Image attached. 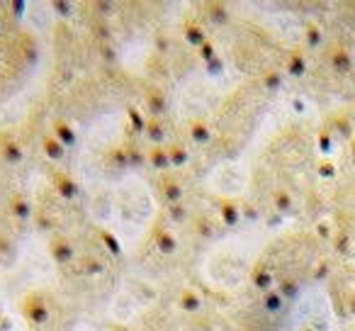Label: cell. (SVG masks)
<instances>
[{
	"label": "cell",
	"mask_w": 355,
	"mask_h": 331,
	"mask_svg": "<svg viewBox=\"0 0 355 331\" xmlns=\"http://www.w3.org/2000/svg\"><path fill=\"white\" fill-rule=\"evenodd\" d=\"M144 137L151 142V146H166V144H163V142H166V137H168L166 122H163V119H158V117H148Z\"/></svg>",
	"instance_id": "23"
},
{
	"label": "cell",
	"mask_w": 355,
	"mask_h": 331,
	"mask_svg": "<svg viewBox=\"0 0 355 331\" xmlns=\"http://www.w3.org/2000/svg\"><path fill=\"white\" fill-rule=\"evenodd\" d=\"M214 205H217V214H219V222H222V227H227V229H239V227H241L243 217H241V207H239L236 200L217 198V200H214Z\"/></svg>",
	"instance_id": "9"
},
{
	"label": "cell",
	"mask_w": 355,
	"mask_h": 331,
	"mask_svg": "<svg viewBox=\"0 0 355 331\" xmlns=\"http://www.w3.org/2000/svg\"><path fill=\"white\" fill-rule=\"evenodd\" d=\"M302 331H316V329H311V326H304V329H302Z\"/></svg>",
	"instance_id": "51"
},
{
	"label": "cell",
	"mask_w": 355,
	"mask_h": 331,
	"mask_svg": "<svg viewBox=\"0 0 355 331\" xmlns=\"http://www.w3.org/2000/svg\"><path fill=\"white\" fill-rule=\"evenodd\" d=\"M198 56L205 61V64H209V61L217 59L219 54H217V46H214V42H205V44L198 49Z\"/></svg>",
	"instance_id": "41"
},
{
	"label": "cell",
	"mask_w": 355,
	"mask_h": 331,
	"mask_svg": "<svg viewBox=\"0 0 355 331\" xmlns=\"http://www.w3.org/2000/svg\"><path fill=\"white\" fill-rule=\"evenodd\" d=\"M331 273V266L326 261H321L319 266L314 268V280H326V275Z\"/></svg>",
	"instance_id": "46"
},
{
	"label": "cell",
	"mask_w": 355,
	"mask_h": 331,
	"mask_svg": "<svg viewBox=\"0 0 355 331\" xmlns=\"http://www.w3.org/2000/svg\"><path fill=\"white\" fill-rule=\"evenodd\" d=\"M175 305H178V309H183L185 314H200V312L205 309L202 295H200L198 290H193V287H185V290H180Z\"/></svg>",
	"instance_id": "15"
},
{
	"label": "cell",
	"mask_w": 355,
	"mask_h": 331,
	"mask_svg": "<svg viewBox=\"0 0 355 331\" xmlns=\"http://www.w3.org/2000/svg\"><path fill=\"white\" fill-rule=\"evenodd\" d=\"M207 71H209V74H222V71H224V61L217 56V59L209 61V64H207Z\"/></svg>",
	"instance_id": "48"
},
{
	"label": "cell",
	"mask_w": 355,
	"mask_h": 331,
	"mask_svg": "<svg viewBox=\"0 0 355 331\" xmlns=\"http://www.w3.org/2000/svg\"><path fill=\"white\" fill-rule=\"evenodd\" d=\"M304 46L309 51H316L324 46V30L316 22H306L304 25Z\"/></svg>",
	"instance_id": "27"
},
{
	"label": "cell",
	"mask_w": 355,
	"mask_h": 331,
	"mask_svg": "<svg viewBox=\"0 0 355 331\" xmlns=\"http://www.w3.org/2000/svg\"><path fill=\"white\" fill-rule=\"evenodd\" d=\"M49 256L59 268H69L76 263V246L66 234H51L49 239Z\"/></svg>",
	"instance_id": "3"
},
{
	"label": "cell",
	"mask_w": 355,
	"mask_h": 331,
	"mask_svg": "<svg viewBox=\"0 0 355 331\" xmlns=\"http://www.w3.org/2000/svg\"><path fill=\"white\" fill-rule=\"evenodd\" d=\"M144 105H146L148 114L158 119H163L171 112V103H168L166 90H161L158 85H148V88L144 90Z\"/></svg>",
	"instance_id": "7"
},
{
	"label": "cell",
	"mask_w": 355,
	"mask_h": 331,
	"mask_svg": "<svg viewBox=\"0 0 355 331\" xmlns=\"http://www.w3.org/2000/svg\"><path fill=\"white\" fill-rule=\"evenodd\" d=\"M25 8H27L25 0H12V3H10V10H15V12H12L15 17H22V15H25Z\"/></svg>",
	"instance_id": "47"
},
{
	"label": "cell",
	"mask_w": 355,
	"mask_h": 331,
	"mask_svg": "<svg viewBox=\"0 0 355 331\" xmlns=\"http://www.w3.org/2000/svg\"><path fill=\"white\" fill-rule=\"evenodd\" d=\"M350 156H353V161H355V137L350 139Z\"/></svg>",
	"instance_id": "50"
},
{
	"label": "cell",
	"mask_w": 355,
	"mask_h": 331,
	"mask_svg": "<svg viewBox=\"0 0 355 331\" xmlns=\"http://www.w3.org/2000/svg\"><path fill=\"white\" fill-rule=\"evenodd\" d=\"M127 151H129V169H134V171L148 169L146 148H141L139 144H134V142H127Z\"/></svg>",
	"instance_id": "28"
},
{
	"label": "cell",
	"mask_w": 355,
	"mask_h": 331,
	"mask_svg": "<svg viewBox=\"0 0 355 331\" xmlns=\"http://www.w3.org/2000/svg\"><path fill=\"white\" fill-rule=\"evenodd\" d=\"M0 161L6 163V166H20L25 161V148L17 142L15 134L10 132L0 134Z\"/></svg>",
	"instance_id": "6"
},
{
	"label": "cell",
	"mask_w": 355,
	"mask_h": 331,
	"mask_svg": "<svg viewBox=\"0 0 355 331\" xmlns=\"http://www.w3.org/2000/svg\"><path fill=\"white\" fill-rule=\"evenodd\" d=\"M105 166L110 171H127L129 169V151H127V142L117 144V146H110L105 151Z\"/></svg>",
	"instance_id": "18"
},
{
	"label": "cell",
	"mask_w": 355,
	"mask_h": 331,
	"mask_svg": "<svg viewBox=\"0 0 355 331\" xmlns=\"http://www.w3.org/2000/svg\"><path fill=\"white\" fill-rule=\"evenodd\" d=\"M15 258V241L6 232H0V261L10 263Z\"/></svg>",
	"instance_id": "36"
},
{
	"label": "cell",
	"mask_w": 355,
	"mask_h": 331,
	"mask_svg": "<svg viewBox=\"0 0 355 331\" xmlns=\"http://www.w3.org/2000/svg\"><path fill=\"white\" fill-rule=\"evenodd\" d=\"M251 285L256 287V290L261 292V295H266V292H270L272 287L277 285L275 273H272L268 266H263V263H258V266L251 271Z\"/></svg>",
	"instance_id": "16"
},
{
	"label": "cell",
	"mask_w": 355,
	"mask_h": 331,
	"mask_svg": "<svg viewBox=\"0 0 355 331\" xmlns=\"http://www.w3.org/2000/svg\"><path fill=\"white\" fill-rule=\"evenodd\" d=\"M46 176H49V185L56 198H61L64 203H76V200L80 198V185L73 176L64 173V171H59V169H49Z\"/></svg>",
	"instance_id": "1"
},
{
	"label": "cell",
	"mask_w": 355,
	"mask_h": 331,
	"mask_svg": "<svg viewBox=\"0 0 355 331\" xmlns=\"http://www.w3.org/2000/svg\"><path fill=\"white\" fill-rule=\"evenodd\" d=\"M326 61H329L331 71H336L338 76H350L355 69V59L350 54V49L345 44H329L326 46Z\"/></svg>",
	"instance_id": "4"
},
{
	"label": "cell",
	"mask_w": 355,
	"mask_h": 331,
	"mask_svg": "<svg viewBox=\"0 0 355 331\" xmlns=\"http://www.w3.org/2000/svg\"><path fill=\"white\" fill-rule=\"evenodd\" d=\"M270 203H272V210H277L280 214H290L295 210V198L287 188H275L270 195Z\"/></svg>",
	"instance_id": "26"
},
{
	"label": "cell",
	"mask_w": 355,
	"mask_h": 331,
	"mask_svg": "<svg viewBox=\"0 0 355 331\" xmlns=\"http://www.w3.org/2000/svg\"><path fill=\"white\" fill-rule=\"evenodd\" d=\"M98 49H100V56H103L107 64H114V61H117V49H114L112 42H100Z\"/></svg>",
	"instance_id": "42"
},
{
	"label": "cell",
	"mask_w": 355,
	"mask_h": 331,
	"mask_svg": "<svg viewBox=\"0 0 355 331\" xmlns=\"http://www.w3.org/2000/svg\"><path fill=\"white\" fill-rule=\"evenodd\" d=\"M80 268H83V273H88V275H103V273L107 271V263L90 253V256L80 258Z\"/></svg>",
	"instance_id": "32"
},
{
	"label": "cell",
	"mask_w": 355,
	"mask_h": 331,
	"mask_svg": "<svg viewBox=\"0 0 355 331\" xmlns=\"http://www.w3.org/2000/svg\"><path fill=\"white\" fill-rule=\"evenodd\" d=\"M324 127L329 129V132L334 134L336 139H343V142H350V139L355 137V122H353V117H350L348 112H343V110H338V112L331 114V117L326 119Z\"/></svg>",
	"instance_id": "8"
},
{
	"label": "cell",
	"mask_w": 355,
	"mask_h": 331,
	"mask_svg": "<svg viewBox=\"0 0 355 331\" xmlns=\"http://www.w3.org/2000/svg\"><path fill=\"white\" fill-rule=\"evenodd\" d=\"M334 146H336V137L326 127H321L319 134H316V148L324 153V158H329L334 153Z\"/></svg>",
	"instance_id": "33"
},
{
	"label": "cell",
	"mask_w": 355,
	"mask_h": 331,
	"mask_svg": "<svg viewBox=\"0 0 355 331\" xmlns=\"http://www.w3.org/2000/svg\"><path fill=\"white\" fill-rule=\"evenodd\" d=\"M42 151H44V156L49 158L51 163H64L69 148H66L54 134H44V137H42Z\"/></svg>",
	"instance_id": "20"
},
{
	"label": "cell",
	"mask_w": 355,
	"mask_h": 331,
	"mask_svg": "<svg viewBox=\"0 0 355 331\" xmlns=\"http://www.w3.org/2000/svg\"><path fill=\"white\" fill-rule=\"evenodd\" d=\"M316 173H319V178H324V180H334L336 176H338V166H336L331 158H321V161L316 163Z\"/></svg>",
	"instance_id": "37"
},
{
	"label": "cell",
	"mask_w": 355,
	"mask_h": 331,
	"mask_svg": "<svg viewBox=\"0 0 355 331\" xmlns=\"http://www.w3.org/2000/svg\"><path fill=\"white\" fill-rule=\"evenodd\" d=\"M331 246H334V251L338 253V256H350V253H353V246H355L353 234H350L345 227H336L334 239H331Z\"/></svg>",
	"instance_id": "22"
},
{
	"label": "cell",
	"mask_w": 355,
	"mask_h": 331,
	"mask_svg": "<svg viewBox=\"0 0 355 331\" xmlns=\"http://www.w3.org/2000/svg\"><path fill=\"white\" fill-rule=\"evenodd\" d=\"M334 232H336V227H331V222L316 224V237L324 239V241H331V239H334Z\"/></svg>",
	"instance_id": "43"
},
{
	"label": "cell",
	"mask_w": 355,
	"mask_h": 331,
	"mask_svg": "<svg viewBox=\"0 0 355 331\" xmlns=\"http://www.w3.org/2000/svg\"><path fill=\"white\" fill-rule=\"evenodd\" d=\"M168 156H171V166H173V171H180V169H185L190 163V148L185 146L183 142H173L171 146H168Z\"/></svg>",
	"instance_id": "24"
},
{
	"label": "cell",
	"mask_w": 355,
	"mask_h": 331,
	"mask_svg": "<svg viewBox=\"0 0 355 331\" xmlns=\"http://www.w3.org/2000/svg\"><path fill=\"white\" fill-rule=\"evenodd\" d=\"M32 219H35V224L42 229V232H54L56 234V229H59V222H56L54 214H51L46 207H37L35 217H32Z\"/></svg>",
	"instance_id": "29"
},
{
	"label": "cell",
	"mask_w": 355,
	"mask_h": 331,
	"mask_svg": "<svg viewBox=\"0 0 355 331\" xmlns=\"http://www.w3.org/2000/svg\"><path fill=\"white\" fill-rule=\"evenodd\" d=\"M205 17L217 27L229 25V20H232V8H229L227 3H205Z\"/></svg>",
	"instance_id": "21"
},
{
	"label": "cell",
	"mask_w": 355,
	"mask_h": 331,
	"mask_svg": "<svg viewBox=\"0 0 355 331\" xmlns=\"http://www.w3.org/2000/svg\"><path fill=\"white\" fill-rule=\"evenodd\" d=\"M239 207H241V217H248L251 222H256L258 219V210L253 207V205H248V203H239Z\"/></svg>",
	"instance_id": "45"
},
{
	"label": "cell",
	"mask_w": 355,
	"mask_h": 331,
	"mask_svg": "<svg viewBox=\"0 0 355 331\" xmlns=\"http://www.w3.org/2000/svg\"><path fill=\"white\" fill-rule=\"evenodd\" d=\"M51 10H54L59 17H73L76 6L69 3V0H54V3H51Z\"/></svg>",
	"instance_id": "39"
},
{
	"label": "cell",
	"mask_w": 355,
	"mask_h": 331,
	"mask_svg": "<svg viewBox=\"0 0 355 331\" xmlns=\"http://www.w3.org/2000/svg\"><path fill=\"white\" fill-rule=\"evenodd\" d=\"M261 307L268 312V314H280V312H285L287 300L280 295V290H277V287H272L270 292L261 295Z\"/></svg>",
	"instance_id": "25"
},
{
	"label": "cell",
	"mask_w": 355,
	"mask_h": 331,
	"mask_svg": "<svg viewBox=\"0 0 355 331\" xmlns=\"http://www.w3.org/2000/svg\"><path fill=\"white\" fill-rule=\"evenodd\" d=\"M98 237H100V241H103V246L107 248V251L112 253V256H122V246H119V241L112 237V234L105 232V229H100Z\"/></svg>",
	"instance_id": "38"
},
{
	"label": "cell",
	"mask_w": 355,
	"mask_h": 331,
	"mask_svg": "<svg viewBox=\"0 0 355 331\" xmlns=\"http://www.w3.org/2000/svg\"><path fill=\"white\" fill-rule=\"evenodd\" d=\"M151 239H153V246H156V251L163 253V256H175V253L180 251V241H178L175 232H173V229H168L166 224H163V219L156 224V227H153Z\"/></svg>",
	"instance_id": "5"
},
{
	"label": "cell",
	"mask_w": 355,
	"mask_h": 331,
	"mask_svg": "<svg viewBox=\"0 0 355 331\" xmlns=\"http://www.w3.org/2000/svg\"><path fill=\"white\" fill-rule=\"evenodd\" d=\"M183 37H185V42L193 46V49H200L205 42H209L207 27H205L202 22H198V20H188V22H185V25H183Z\"/></svg>",
	"instance_id": "19"
},
{
	"label": "cell",
	"mask_w": 355,
	"mask_h": 331,
	"mask_svg": "<svg viewBox=\"0 0 355 331\" xmlns=\"http://www.w3.org/2000/svg\"><path fill=\"white\" fill-rule=\"evenodd\" d=\"M93 10L98 12L100 20H107V17H112L114 12H117V6H114V3H107V0H98V3L93 6Z\"/></svg>",
	"instance_id": "40"
},
{
	"label": "cell",
	"mask_w": 355,
	"mask_h": 331,
	"mask_svg": "<svg viewBox=\"0 0 355 331\" xmlns=\"http://www.w3.org/2000/svg\"><path fill=\"white\" fill-rule=\"evenodd\" d=\"M282 71L290 78H304L306 71H309V61H306V51L302 46H295V49L287 51L285 64H282Z\"/></svg>",
	"instance_id": "11"
},
{
	"label": "cell",
	"mask_w": 355,
	"mask_h": 331,
	"mask_svg": "<svg viewBox=\"0 0 355 331\" xmlns=\"http://www.w3.org/2000/svg\"><path fill=\"white\" fill-rule=\"evenodd\" d=\"M51 134H54L66 148L78 146V132H76L73 124L66 122V119H54V122H51Z\"/></svg>",
	"instance_id": "17"
},
{
	"label": "cell",
	"mask_w": 355,
	"mask_h": 331,
	"mask_svg": "<svg viewBox=\"0 0 355 331\" xmlns=\"http://www.w3.org/2000/svg\"><path fill=\"white\" fill-rule=\"evenodd\" d=\"M340 305H343V316H353L355 319V292H350Z\"/></svg>",
	"instance_id": "44"
},
{
	"label": "cell",
	"mask_w": 355,
	"mask_h": 331,
	"mask_svg": "<svg viewBox=\"0 0 355 331\" xmlns=\"http://www.w3.org/2000/svg\"><path fill=\"white\" fill-rule=\"evenodd\" d=\"M146 158H148V169L156 171V173L166 176L173 171L171 166V156H168V146H148L146 148Z\"/></svg>",
	"instance_id": "14"
},
{
	"label": "cell",
	"mask_w": 355,
	"mask_h": 331,
	"mask_svg": "<svg viewBox=\"0 0 355 331\" xmlns=\"http://www.w3.org/2000/svg\"><path fill=\"white\" fill-rule=\"evenodd\" d=\"M261 83H263V88H266V90L277 93V90L282 88V83H285V76H282V71H277V69H268V71H263Z\"/></svg>",
	"instance_id": "30"
},
{
	"label": "cell",
	"mask_w": 355,
	"mask_h": 331,
	"mask_svg": "<svg viewBox=\"0 0 355 331\" xmlns=\"http://www.w3.org/2000/svg\"><path fill=\"white\" fill-rule=\"evenodd\" d=\"M22 314L32 326H46L51 321V305L44 295H30L22 302Z\"/></svg>",
	"instance_id": "2"
},
{
	"label": "cell",
	"mask_w": 355,
	"mask_h": 331,
	"mask_svg": "<svg viewBox=\"0 0 355 331\" xmlns=\"http://www.w3.org/2000/svg\"><path fill=\"white\" fill-rule=\"evenodd\" d=\"M127 119H129V127L134 129V137H137V134L146 132L148 117H144V112L137 108V105H129V108H127Z\"/></svg>",
	"instance_id": "31"
},
{
	"label": "cell",
	"mask_w": 355,
	"mask_h": 331,
	"mask_svg": "<svg viewBox=\"0 0 355 331\" xmlns=\"http://www.w3.org/2000/svg\"><path fill=\"white\" fill-rule=\"evenodd\" d=\"M277 290H280V295L290 302L300 295V282H297L295 278H282V280L277 282Z\"/></svg>",
	"instance_id": "35"
},
{
	"label": "cell",
	"mask_w": 355,
	"mask_h": 331,
	"mask_svg": "<svg viewBox=\"0 0 355 331\" xmlns=\"http://www.w3.org/2000/svg\"><path fill=\"white\" fill-rule=\"evenodd\" d=\"M8 212H10V217L15 219V222L25 224L35 217V205H32V200L27 198L25 193H12L10 198H8Z\"/></svg>",
	"instance_id": "12"
},
{
	"label": "cell",
	"mask_w": 355,
	"mask_h": 331,
	"mask_svg": "<svg viewBox=\"0 0 355 331\" xmlns=\"http://www.w3.org/2000/svg\"><path fill=\"white\" fill-rule=\"evenodd\" d=\"M185 132H188V139L195 144V146H209V144H212V139H214L212 124H209L207 119H202V117L190 119V122L185 124Z\"/></svg>",
	"instance_id": "13"
},
{
	"label": "cell",
	"mask_w": 355,
	"mask_h": 331,
	"mask_svg": "<svg viewBox=\"0 0 355 331\" xmlns=\"http://www.w3.org/2000/svg\"><path fill=\"white\" fill-rule=\"evenodd\" d=\"M168 46H171V42H168V37H158V40H156V49L161 51V54H166Z\"/></svg>",
	"instance_id": "49"
},
{
	"label": "cell",
	"mask_w": 355,
	"mask_h": 331,
	"mask_svg": "<svg viewBox=\"0 0 355 331\" xmlns=\"http://www.w3.org/2000/svg\"><path fill=\"white\" fill-rule=\"evenodd\" d=\"M158 190H161L163 205H178V203H183V198H185L183 180L175 178L173 173L161 176V180H158Z\"/></svg>",
	"instance_id": "10"
},
{
	"label": "cell",
	"mask_w": 355,
	"mask_h": 331,
	"mask_svg": "<svg viewBox=\"0 0 355 331\" xmlns=\"http://www.w3.org/2000/svg\"><path fill=\"white\" fill-rule=\"evenodd\" d=\"M166 217L171 219L173 224H185L190 217V212H188V207H185V203L166 205Z\"/></svg>",
	"instance_id": "34"
}]
</instances>
